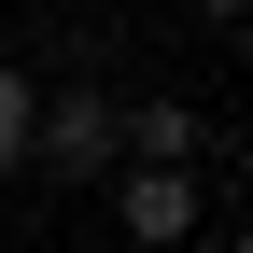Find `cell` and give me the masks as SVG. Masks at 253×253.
Masks as SVG:
<instances>
[{"mask_svg": "<svg viewBox=\"0 0 253 253\" xmlns=\"http://www.w3.org/2000/svg\"><path fill=\"white\" fill-rule=\"evenodd\" d=\"M113 84L99 71H71V84H42V113H28V183H56V197H84V183H113L126 169V141H113Z\"/></svg>", "mask_w": 253, "mask_h": 253, "instance_id": "cell-1", "label": "cell"}, {"mask_svg": "<svg viewBox=\"0 0 253 253\" xmlns=\"http://www.w3.org/2000/svg\"><path fill=\"white\" fill-rule=\"evenodd\" d=\"M99 197H113L126 253H183V239H197V169H141V155H126V169L99 183Z\"/></svg>", "mask_w": 253, "mask_h": 253, "instance_id": "cell-2", "label": "cell"}, {"mask_svg": "<svg viewBox=\"0 0 253 253\" xmlns=\"http://www.w3.org/2000/svg\"><path fill=\"white\" fill-rule=\"evenodd\" d=\"M113 141L141 155V169H197L211 126H197V99H169V84H155V99H126V113H113Z\"/></svg>", "mask_w": 253, "mask_h": 253, "instance_id": "cell-3", "label": "cell"}, {"mask_svg": "<svg viewBox=\"0 0 253 253\" xmlns=\"http://www.w3.org/2000/svg\"><path fill=\"white\" fill-rule=\"evenodd\" d=\"M28 113H42V84H28V56H0V183H28Z\"/></svg>", "mask_w": 253, "mask_h": 253, "instance_id": "cell-4", "label": "cell"}, {"mask_svg": "<svg viewBox=\"0 0 253 253\" xmlns=\"http://www.w3.org/2000/svg\"><path fill=\"white\" fill-rule=\"evenodd\" d=\"M183 14H211V28H239V14H253V0H183Z\"/></svg>", "mask_w": 253, "mask_h": 253, "instance_id": "cell-5", "label": "cell"}, {"mask_svg": "<svg viewBox=\"0 0 253 253\" xmlns=\"http://www.w3.org/2000/svg\"><path fill=\"white\" fill-rule=\"evenodd\" d=\"M225 253H253V211H239V239H225Z\"/></svg>", "mask_w": 253, "mask_h": 253, "instance_id": "cell-6", "label": "cell"}]
</instances>
